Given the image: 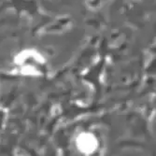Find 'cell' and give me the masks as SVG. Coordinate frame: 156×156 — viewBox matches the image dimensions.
<instances>
[{"instance_id": "cell-1", "label": "cell", "mask_w": 156, "mask_h": 156, "mask_svg": "<svg viewBox=\"0 0 156 156\" xmlns=\"http://www.w3.org/2000/svg\"><path fill=\"white\" fill-rule=\"evenodd\" d=\"M77 146L80 151L85 154L94 152L97 148V140L95 136L89 133H82L77 139Z\"/></svg>"}]
</instances>
